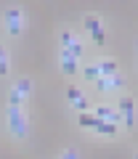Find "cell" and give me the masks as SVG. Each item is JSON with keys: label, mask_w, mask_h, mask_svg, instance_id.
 I'll list each match as a JSON object with an SVG mask.
<instances>
[{"label": "cell", "mask_w": 138, "mask_h": 159, "mask_svg": "<svg viewBox=\"0 0 138 159\" xmlns=\"http://www.w3.org/2000/svg\"><path fill=\"white\" fill-rule=\"evenodd\" d=\"M8 127L13 138H27V114L21 111V106H8Z\"/></svg>", "instance_id": "obj_1"}, {"label": "cell", "mask_w": 138, "mask_h": 159, "mask_svg": "<svg viewBox=\"0 0 138 159\" xmlns=\"http://www.w3.org/2000/svg\"><path fill=\"white\" fill-rule=\"evenodd\" d=\"M117 111L122 114V122L127 125V130H133V127H136V101H133L130 96L120 98V103H117Z\"/></svg>", "instance_id": "obj_2"}, {"label": "cell", "mask_w": 138, "mask_h": 159, "mask_svg": "<svg viewBox=\"0 0 138 159\" xmlns=\"http://www.w3.org/2000/svg\"><path fill=\"white\" fill-rule=\"evenodd\" d=\"M85 29H88V34H90V40L96 45L106 43V32H104V24H101L98 16H85Z\"/></svg>", "instance_id": "obj_3"}, {"label": "cell", "mask_w": 138, "mask_h": 159, "mask_svg": "<svg viewBox=\"0 0 138 159\" xmlns=\"http://www.w3.org/2000/svg\"><path fill=\"white\" fill-rule=\"evenodd\" d=\"M125 85V80L120 77V74H101V77L96 80V88L98 93H109V90H117V88Z\"/></svg>", "instance_id": "obj_4"}, {"label": "cell", "mask_w": 138, "mask_h": 159, "mask_svg": "<svg viewBox=\"0 0 138 159\" xmlns=\"http://www.w3.org/2000/svg\"><path fill=\"white\" fill-rule=\"evenodd\" d=\"M21 24H24V13L19 11V8H8V11H6L8 34H19V32H21Z\"/></svg>", "instance_id": "obj_5"}, {"label": "cell", "mask_w": 138, "mask_h": 159, "mask_svg": "<svg viewBox=\"0 0 138 159\" xmlns=\"http://www.w3.org/2000/svg\"><path fill=\"white\" fill-rule=\"evenodd\" d=\"M58 40H61V48H64V51H69L72 56L82 58V45L77 43V37L72 32H61V34H58Z\"/></svg>", "instance_id": "obj_6"}, {"label": "cell", "mask_w": 138, "mask_h": 159, "mask_svg": "<svg viewBox=\"0 0 138 159\" xmlns=\"http://www.w3.org/2000/svg\"><path fill=\"white\" fill-rule=\"evenodd\" d=\"M58 64H61V72H64V74H77V64H80V58H77V56H72L69 51H64V48H61Z\"/></svg>", "instance_id": "obj_7"}, {"label": "cell", "mask_w": 138, "mask_h": 159, "mask_svg": "<svg viewBox=\"0 0 138 159\" xmlns=\"http://www.w3.org/2000/svg\"><path fill=\"white\" fill-rule=\"evenodd\" d=\"M96 117L98 119H106V122H114V125L122 122V114L117 111V109H109V106H98L96 109Z\"/></svg>", "instance_id": "obj_8"}, {"label": "cell", "mask_w": 138, "mask_h": 159, "mask_svg": "<svg viewBox=\"0 0 138 159\" xmlns=\"http://www.w3.org/2000/svg\"><path fill=\"white\" fill-rule=\"evenodd\" d=\"M13 90H16L21 98H27L29 93H32V80H29V77H21V80L16 82V85H13Z\"/></svg>", "instance_id": "obj_9"}, {"label": "cell", "mask_w": 138, "mask_h": 159, "mask_svg": "<svg viewBox=\"0 0 138 159\" xmlns=\"http://www.w3.org/2000/svg\"><path fill=\"white\" fill-rule=\"evenodd\" d=\"M93 130L101 133V135H114V133H117V125H114V122H106V119H101V122H98Z\"/></svg>", "instance_id": "obj_10"}, {"label": "cell", "mask_w": 138, "mask_h": 159, "mask_svg": "<svg viewBox=\"0 0 138 159\" xmlns=\"http://www.w3.org/2000/svg\"><path fill=\"white\" fill-rule=\"evenodd\" d=\"M98 122H101V119H98L96 114H88V111H80V127H90V130H93V127H96Z\"/></svg>", "instance_id": "obj_11"}, {"label": "cell", "mask_w": 138, "mask_h": 159, "mask_svg": "<svg viewBox=\"0 0 138 159\" xmlns=\"http://www.w3.org/2000/svg\"><path fill=\"white\" fill-rule=\"evenodd\" d=\"M98 69H101V74H117V61H112V58L98 61Z\"/></svg>", "instance_id": "obj_12"}, {"label": "cell", "mask_w": 138, "mask_h": 159, "mask_svg": "<svg viewBox=\"0 0 138 159\" xmlns=\"http://www.w3.org/2000/svg\"><path fill=\"white\" fill-rule=\"evenodd\" d=\"M6 74H8V53L0 45V77H6Z\"/></svg>", "instance_id": "obj_13"}, {"label": "cell", "mask_w": 138, "mask_h": 159, "mask_svg": "<svg viewBox=\"0 0 138 159\" xmlns=\"http://www.w3.org/2000/svg\"><path fill=\"white\" fill-rule=\"evenodd\" d=\"M98 77H101V69H98V64H93V66H85V80H93V82H96Z\"/></svg>", "instance_id": "obj_14"}, {"label": "cell", "mask_w": 138, "mask_h": 159, "mask_svg": "<svg viewBox=\"0 0 138 159\" xmlns=\"http://www.w3.org/2000/svg\"><path fill=\"white\" fill-rule=\"evenodd\" d=\"M72 103H75V109H77V111H88V106H90L85 96H82V98H77V101H72Z\"/></svg>", "instance_id": "obj_15"}, {"label": "cell", "mask_w": 138, "mask_h": 159, "mask_svg": "<svg viewBox=\"0 0 138 159\" xmlns=\"http://www.w3.org/2000/svg\"><path fill=\"white\" fill-rule=\"evenodd\" d=\"M67 96L72 98V101H77V98H82V93L77 90V88H69V90H67Z\"/></svg>", "instance_id": "obj_16"}, {"label": "cell", "mask_w": 138, "mask_h": 159, "mask_svg": "<svg viewBox=\"0 0 138 159\" xmlns=\"http://www.w3.org/2000/svg\"><path fill=\"white\" fill-rule=\"evenodd\" d=\"M58 159H77V154H75V151H67V154H61Z\"/></svg>", "instance_id": "obj_17"}, {"label": "cell", "mask_w": 138, "mask_h": 159, "mask_svg": "<svg viewBox=\"0 0 138 159\" xmlns=\"http://www.w3.org/2000/svg\"><path fill=\"white\" fill-rule=\"evenodd\" d=\"M136 159H138V154H136Z\"/></svg>", "instance_id": "obj_18"}]
</instances>
